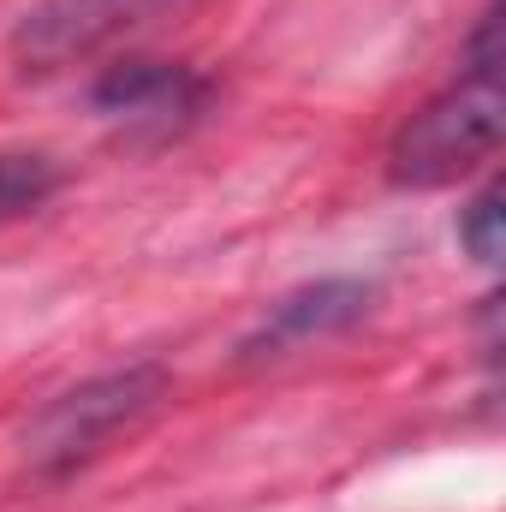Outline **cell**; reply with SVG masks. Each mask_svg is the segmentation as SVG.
Here are the masks:
<instances>
[{
	"label": "cell",
	"mask_w": 506,
	"mask_h": 512,
	"mask_svg": "<svg viewBox=\"0 0 506 512\" xmlns=\"http://www.w3.org/2000/svg\"><path fill=\"white\" fill-rule=\"evenodd\" d=\"M173 393V376L161 364H120L102 370L90 382L54 393L30 423H24V471L36 483H66L84 465H96L120 435H131L143 417L161 411V399Z\"/></svg>",
	"instance_id": "cell-1"
},
{
	"label": "cell",
	"mask_w": 506,
	"mask_h": 512,
	"mask_svg": "<svg viewBox=\"0 0 506 512\" xmlns=\"http://www.w3.org/2000/svg\"><path fill=\"white\" fill-rule=\"evenodd\" d=\"M506 131V90L501 66H465L447 90H435L417 114H405L387 137L381 173L399 191H435L465 173H477Z\"/></svg>",
	"instance_id": "cell-2"
},
{
	"label": "cell",
	"mask_w": 506,
	"mask_h": 512,
	"mask_svg": "<svg viewBox=\"0 0 506 512\" xmlns=\"http://www.w3.org/2000/svg\"><path fill=\"white\" fill-rule=\"evenodd\" d=\"M60 185H66V167L48 149H0V227L54 203Z\"/></svg>",
	"instance_id": "cell-6"
},
{
	"label": "cell",
	"mask_w": 506,
	"mask_h": 512,
	"mask_svg": "<svg viewBox=\"0 0 506 512\" xmlns=\"http://www.w3.org/2000/svg\"><path fill=\"white\" fill-rule=\"evenodd\" d=\"M376 310V286L358 280V274H328V280H310L286 298H274L262 310L251 334L239 340V358L245 364H268V358H292V352H310L346 328H358L364 316Z\"/></svg>",
	"instance_id": "cell-5"
},
{
	"label": "cell",
	"mask_w": 506,
	"mask_h": 512,
	"mask_svg": "<svg viewBox=\"0 0 506 512\" xmlns=\"http://www.w3.org/2000/svg\"><path fill=\"white\" fill-rule=\"evenodd\" d=\"M459 245H465L471 262H483V268L501 262V185L495 179L459 209Z\"/></svg>",
	"instance_id": "cell-7"
},
{
	"label": "cell",
	"mask_w": 506,
	"mask_h": 512,
	"mask_svg": "<svg viewBox=\"0 0 506 512\" xmlns=\"http://www.w3.org/2000/svg\"><path fill=\"white\" fill-rule=\"evenodd\" d=\"M215 102V78L185 60H120L90 84V108L126 143H173L197 126Z\"/></svg>",
	"instance_id": "cell-3"
},
{
	"label": "cell",
	"mask_w": 506,
	"mask_h": 512,
	"mask_svg": "<svg viewBox=\"0 0 506 512\" xmlns=\"http://www.w3.org/2000/svg\"><path fill=\"white\" fill-rule=\"evenodd\" d=\"M161 6L173 0H36L12 30V60L18 72L48 78L72 60H90L96 48H108L114 36H126L131 24H143Z\"/></svg>",
	"instance_id": "cell-4"
}]
</instances>
